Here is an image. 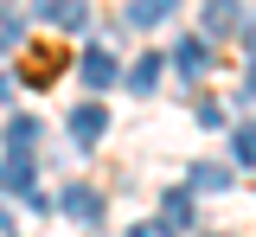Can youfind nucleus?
<instances>
[{
  "label": "nucleus",
  "instance_id": "obj_1",
  "mask_svg": "<svg viewBox=\"0 0 256 237\" xmlns=\"http://www.w3.org/2000/svg\"><path fill=\"white\" fill-rule=\"evenodd\" d=\"M102 128H109V109H102V102H77V109H70V141H77V148H96Z\"/></svg>",
  "mask_w": 256,
  "mask_h": 237
},
{
  "label": "nucleus",
  "instance_id": "obj_8",
  "mask_svg": "<svg viewBox=\"0 0 256 237\" xmlns=\"http://www.w3.org/2000/svg\"><path fill=\"white\" fill-rule=\"evenodd\" d=\"M166 64H180V77H198V70H205V45H198V38H180Z\"/></svg>",
  "mask_w": 256,
  "mask_h": 237
},
{
  "label": "nucleus",
  "instance_id": "obj_17",
  "mask_svg": "<svg viewBox=\"0 0 256 237\" xmlns=\"http://www.w3.org/2000/svg\"><path fill=\"white\" fill-rule=\"evenodd\" d=\"M250 84H256V64H250Z\"/></svg>",
  "mask_w": 256,
  "mask_h": 237
},
{
  "label": "nucleus",
  "instance_id": "obj_14",
  "mask_svg": "<svg viewBox=\"0 0 256 237\" xmlns=\"http://www.w3.org/2000/svg\"><path fill=\"white\" fill-rule=\"evenodd\" d=\"M192 186H205V192H218V186H230V173H218V167H192Z\"/></svg>",
  "mask_w": 256,
  "mask_h": 237
},
{
  "label": "nucleus",
  "instance_id": "obj_4",
  "mask_svg": "<svg viewBox=\"0 0 256 237\" xmlns=\"http://www.w3.org/2000/svg\"><path fill=\"white\" fill-rule=\"evenodd\" d=\"M64 212H70L77 224H96V218H102V199H96L90 186H64Z\"/></svg>",
  "mask_w": 256,
  "mask_h": 237
},
{
  "label": "nucleus",
  "instance_id": "obj_7",
  "mask_svg": "<svg viewBox=\"0 0 256 237\" xmlns=\"http://www.w3.org/2000/svg\"><path fill=\"white\" fill-rule=\"evenodd\" d=\"M38 13H45V20H58V26H84V20H90V6H84V0H38Z\"/></svg>",
  "mask_w": 256,
  "mask_h": 237
},
{
  "label": "nucleus",
  "instance_id": "obj_5",
  "mask_svg": "<svg viewBox=\"0 0 256 237\" xmlns=\"http://www.w3.org/2000/svg\"><path fill=\"white\" fill-rule=\"evenodd\" d=\"M205 26H212V32H237V26H244V6H237V0H205Z\"/></svg>",
  "mask_w": 256,
  "mask_h": 237
},
{
  "label": "nucleus",
  "instance_id": "obj_13",
  "mask_svg": "<svg viewBox=\"0 0 256 237\" xmlns=\"http://www.w3.org/2000/svg\"><path fill=\"white\" fill-rule=\"evenodd\" d=\"M192 218V199L186 192H166V224H173V231H180V224H186Z\"/></svg>",
  "mask_w": 256,
  "mask_h": 237
},
{
  "label": "nucleus",
  "instance_id": "obj_6",
  "mask_svg": "<svg viewBox=\"0 0 256 237\" xmlns=\"http://www.w3.org/2000/svg\"><path fill=\"white\" fill-rule=\"evenodd\" d=\"M166 13H173V0H128V26H141V32L160 26Z\"/></svg>",
  "mask_w": 256,
  "mask_h": 237
},
{
  "label": "nucleus",
  "instance_id": "obj_12",
  "mask_svg": "<svg viewBox=\"0 0 256 237\" xmlns=\"http://www.w3.org/2000/svg\"><path fill=\"white\" fill-rule=\"evenodd\" d=\"M154 77H160V58H134L128 64V90H154Z\"/></svg>",
  "mask_w": 256,
  "mask_h": 237
},
{
  "label": "nucleus",
  "instance_id": "obj_2",
  "mask_svg": "<svg viewBox=\"0 0 256 237\" xmlns=\"http://www.w3.org/2000/svg\"><path fill=\"white\" fill-rule=\"evenodd\" d=\"M77 70H84V84H90V90H109V84H116V58H109L102 45H90V52L77 58Z\"/></svg>",
  "mask_w": 256,
  "mask_h": 237
},
{
  "label": "nucleus",
  "instance_id": "obj_15",
  "mask_svg": "<svg viewBox=\"0 0 256 237\" xmlns=\"http://www.w3.org/2000/svg\"><path fill=\"white\" fill-rule=\"evenodd\" d=\"M13 38H20V20H6V13H0V52H6Z\"/></svg>",
  "mask_w": 256,
  "mask_h": 237
},
{
  "label": "nucleus",
  "instance_id": "obj_16",
  "mask_svg": "<svg viewBox=\"0 0 256 237\" xmlns=\"http://www.w3.org/2000/svg\"><path fill=\"white\" fill-rule=\"evenodd\" d=\"M166 231H173V224H134L128 237H166Z\"/></svg>",
  "mask_w": 256,
  "mask_h": 237
},
{
  "label": "nucleus",
  "instance_id": "obj_11",
  "mask_svg": "<svg viewBox=\"0 0 256 237\" xmlns=\"http://www.w3.org/2000/svg\"><path fill=\"white\" fill-rule=\"evenodd\" d=\"M230 154H237V167H256V122H244L230 135Z\"/></svg>",
  "mask_w": 256,
  "mask_h": 237
},
{
  "label": "nucleus",
  "instance_id": "obj_10",
  "mask_svg": "<svg viewBox=\"0 0 256 237\" xmlns=\"http://www.w3.org/2000/svg\"><path fill=\"white\" fill-rule=\"evenodd\" d=\"M32 141H38V122H32V116H13V122H6V148H13V154H32Z\"/></svg>",
  "mask_w": 256,
  "mask_h": 237
},
{
  "label": "nucleus",
  "instance_id": "obj_3",
  "mask_svg": "<svg viewBox=\"0 0 256 237\" xmlns=\"http://www.w3.org/2000/svg\"><path fill=\"white\" fill-rule=\"evenodd\" d=\"M20 70H26V84H38V90H45V84L64 70V52H52V45H32V58H26Z\"/></svg>",
  "mask_w": 256,
  "mask_h": 237
},
{
  "label": "nucleus",
  "instance_id": "obj_18",
  "mask_svg": "<svg viewBox=\"0 0 256 237\" xmlns=\"http://www.w3.org/2000/svg\"><path fill=\"white\" fill-rule=\"evenodd\" d=\"M0 6H6V0H0Z\"/></svg>",
  "mask_w": 256,
  "mask_h": 237
},
{
  "label": "nucleus",
  "instance_id": "obj_9",
  "mask_svg": "<svg viewBox=\"0 0 256 237\" xmlns=\"http://www.w3.org/2000/svg\"><path fill=\"white\" fill-rule=\"evenodd\" d=\"M0 186H6V192H26V199H32V160H26V154H13V160L0 167Z\"/></svg>",
  "mask_w": 256,
  "mask_h": 237
}]
</instances>
